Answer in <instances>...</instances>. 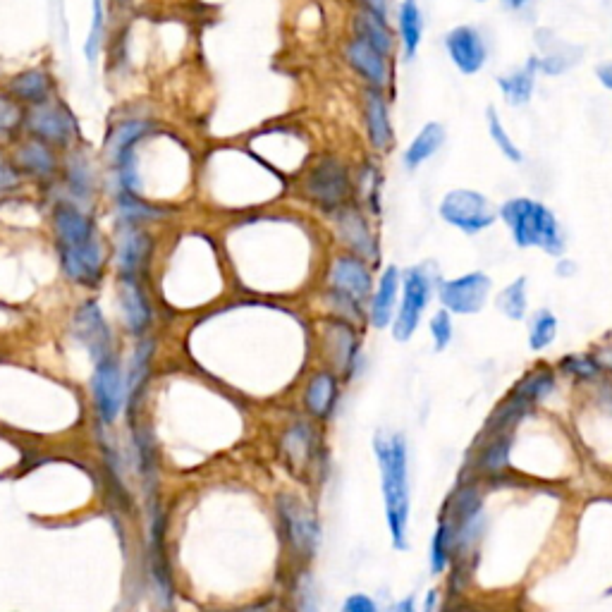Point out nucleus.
<instances>
[{
  "label": "nucleus",
  "instance_id": "25",
  "mask_svg": "<svg viewBox=\"0 0 612 612\" xmlns=\"http://www.w3.org/2000/svg\"><path fill=\"white\" fill-rule=\"evenodd\" d=\"M538 75H541V72H538V60L534 55V58L526 60V65L519 67V70L510 72V75L498 77L500 94H503V99L510 103L512 108H522L531 99H534Z\"/></svg>",
  "mask_w": 612,
  "mask_h": 612
},
{
  "label": "nucleus",
  "instance_id": "48",
  "mask_svg": "<svg viewBox=\"0 0 612 612\" xmlns=\"http://www.w3.org/2000/svg\"><path fill=\"white\" fill-rule=\"evenodd\" d=\"M596 77L598 82L603 84L605 89L612 91V63H601L596 67Z\"/></svg>",
  "mask_w": 612,
  "mask_h": 612
},
{
  "label": "nucleus",
  "instance_id": "12",
  "mask_svg": "<svg viewBox=\"0 0 612 612\" xmlns=\"http://www.w3.org/2000/svg\"><path fill=\"white\" fill-rule=\"evenodd\" d=\"M335 216V230H338L340 242L350 249V254H357L366 261L378 259V242L373 235L369 218L359 211L357 206H345L333 213Z\"/></svg>",
  "mask_w": 612,
  "mask_h": 612
},
{
  "label": "nucleus",
  "instance_id": "53",
  "mask_svg": "<svg viewBox=\"0 0 612 612\" xmlns=\"http://www.w3.org/2000/svg\"><path fill=\"white\" fill-rule=\"evenodd\" d=\"M476 3H486V0H476Z\"/></svg>",
  "mask_w": 612,
  "mask_h": 612
},
{
  "label": "nucleus",
  "instance_id": "28",
  "mask_svg": "<svg viewBox=\"0 0 612 612\" xmlns=\"http://www.w3.org/2000/svg\"><path fill=\"white\" fill-rule=\"evenodd\" d=\"M335 400H338V378L328 371H318L311 376L304 390V405L311 414L323 419L333 412Z\"/></svg>",
  "mask_w": 612,
  "mask_h": 612
},
{
  "label": "nucleus",
  "instance_id": "10",
  "mask_svg": "<svg viewBox=\"0 0 612 612\" xmlns=\"http://www.w3.org/2000/svg\"><path fill=\"white\" fill-rule=\"evenodd\" d=\"M22 122L36 139H41V142L46 144L51 142L65 146L72 139V134L77 132L75 118H72L70 110L60 106V103L46 101L39 103V106H32Z\"/></svg>",
  "mask_w": 612,
  "mask_h": 612
},
{
  "label": "nucleus",
  "instance_id": "38",
  "mask_svg": "<svg viewBox=\"0 0 612 612\" xmlns=\"http://www.w3.org/2000/svg\"><path fill=\"white\" fill-rule=\"evenodd\" d=\"M448 555H450V536H448V526L440 524L433 534L431 541V555H428V562H431V572L440 574L445 567H448Z\"/></svg>",
  "mask_w": 612,
  "mask_h": 612
},
{
  "label": "nucleus",
  "instance_id": "37",
  "mask_svg": "<svg viewBox=\"0 0 612 612\" xmlns=\"http://www.w3.org/2000/svg\"><path fill=\"white\" fill-rule=\"evenodd\" d=\"M428 330H431V340L433 345H436V350H448L452 345V338H455V323H452L450 311H436V314L431 316V323H428Z\"/></svg>",
  "mask_w": 612,
  "mask_h": 612
},
{
  "label": "nucleus",
  "instance_id": "47",
  "mask_svg": "<svg viewBox=\"0 0 612 612\" xmlns=\"http://www.w3.org/2000/svg\"><path fill=\"white\" fill-rule=\"evenodd\" d=\"M342 612H378L376 603L371 601L369 596H364V593H354L342 605Z\"/></svg>",
  "mask_w": 612,
  "mask_h": 612
},
{
  "label": "nucleus",
  "instance_id": "42",
  "mask_svg": "<svg viewBox=\"0 0 612 612\" xmlns=\"http://www.w3.org/2000/svg\"><path fill=\"white\" fill-rule=\"evenodd\" d=\"M359 187L366 189V206L373 213L381 211V173L376 168H366L364 175L359 177Z\"/></svg>",
  "mask_w": 612,
  "mask_h": 612
},
{
  "label": "nucleus",
  "instance_id": "18",
  "mask_svg": "<svg viewBox=\"0 0 612 612\" xmlns=\"http://www.w3.org/2000/svg\"><path fill=\"white\" fill-rule=\"evenodd\" d=\"M149 122L144 120H127L120 122V125L113 127V132H110L106 149H108V158L110 163L120 170L132 168V165H137V158H134V146L142 142V137L146 132H149Z\"/></svg>",
  "mask_w": 612,
  "mask_h": 612
},
{
  "label": "nucleus",
  "instance_id": "30",
  "mask_svg": "<svg viewBox=\"0 0 612 612\" xmlns=\"http://www.w3.org/2000/svg\"><path fill=\"white\" fill-rule=\"evenodd\" d=\"M495 306L500 309V314L510 318V321H524L526 311H529V280L524 275H519L517 280H512L510 285H505L503 290L495 297Z\"/></svg>",
  "mask_w": 612,
  "mask_h": 612
},
{
  "label": "nucleus",
  "instance_id": "8",
  "mask_svg": "<svg viewBox=\"0 0 612 612\" xmlns=\"http://www.w3.org/2000/svg\"><path fill=\"white\" fill-rule=\"evenodd\" d=\"M328 287L330 290L342 292V295L357 299L361 304H366V299H369L373 292L371 263L350 252L338 254L333 261H330Z\"/></svg>",
  "mask_w": 612,
  "mask_h": 612
},
{
  "label": "nucleus",
  "instance_id": "52",
  "mask_svg": "<svg viewBox=\"0 0 612 612\" xmlns=\"http://www.w3.org/2000/svg\"><path fill=\"white\" fill-rule=\"evenodd\" d=\"M433 605H436V593H431V596L426 598V610L424 612H433Z\"/></svg>",
  "mask_w": 612,
  "mask_h": 612
},
{
  "label": "nucleus",
  "instance_id": "33",
  "mask_svg": "<svg viewBox=\"0 0 612 612\" xmlns=\"http://www.w3.org/2000/svg\"><path fill=\"white\" fill-rule=\"evenodd\" d=\"M486 122H488V137H491V142L498 146V151L503 153V156L510 163H514V165L522 163L524 153L517 144H514V139L510 137V134H507L503 120H500V115H498V110L488 108L486 110Z\"/></svg>",
  "mask_w": 612,
  "mask_h": 612
},
{
  "label": "nucleus",
  "instance_id": "19",
  "mask_svg": "<svg viewBox=\"0 0 612 612\" xmlns=\"http://www.w3.org/2000/svg\"><path fill=\"white\" fill-rule=\"evenodd\" d=\"M53 228L55 235H58V247H75V244H84L99 237L94 223L75 204H67V201L55 206Z\"/></svg>",
  "mask_w": 612,
  "mask_h": 612
},
{
  "label": "nucleus",
  "instance_id": "44",
  "mask_svg": "<svg viewBox=\"0 0 612 612\" xmlns=\"http://www.w3.org/2000/svg\"><path fill=\"white\" fill-rule=\"evenodd\" d=\"M507 455H510V438H500L488 448L486 455V467L488 469H500L507 464Z\"/></svg>",
  "mask_w": 612,
  "mask_h": 612
},
{
  "label": "nucleus",
  "instance_id": "51",
  "mask_svg": "<svg viewBox=\"0 0 612 612\" xmlns=\"http://www.w3.org/2000/svg\"><path fill=\"white\" fill-rule=\"evenodd\" d=\"M529 3H531V0H503L505 8H510V10H522Z\"/></svg>",
  "mask_w": 612,
  "mask_h": 612
},
{
  "label": "nucleus",
  "instance_id": "36",
  "mask_svg": "<svg viewBox=\"0 0 612 612\" xmlns=\"http://www.w3.org/2000/svg\"><path fill=\"white\" fill-rule=\"evenodd\" d=\"M67 187H70L72 197L75 199H89L94 182H91L89 163L84 161L82 156L72 158L70 168H67Z\"/></svg>",
  "mask_w": 612,
  "mask_h": 612
},
{
  "label": "nucleus",
  "instance_id": "41",
  "mask_svg": "<svg viewBox=\"0 0 612 612\" xmlns=\"http://www.w3.org/2000/svg\"><path fill=\"white\" fill-rule=\"evenodd\" d=\"M101 36H103V0H94L91 29L87 36V46H84V53H87L89 63H94L96 60V53H99V46H101Z\"/></svg>",
  "mask_w": 612,
  "mask_h": 612
},
{
  "label": "nucleus",
  "instance_id": "40",
  "mask_svg": "<svg viewBox=\"0 0 612 612\" xmlns=\"http://www.w3.org/2000/svg\"><path fill=\"white\" fill-rule=\"evenodd\" d=\"M562 371H567L569 376H577L589 381V378L598 376L601 366H598L596 357H586V354H572V357L562 359Z\"/></svg>",
  "mask_w": 612,
  "mask_h": 612
},
{
  "label": "nucleus",
  "instance_id": "26",
  "mask_svg": "<svg viewBox=\"0 0 612 612\" xmlns=\"http://www.w3.org/2000/svg\"><path fill=\"white\" fill-rule=\"evenodd\" d=\"M443 144L445 127L440 125V122H426V125L416 132L412 142H409L405 153H402V165H405V170H409V173H414V170H419L426 161H431V158L443 149Z\"/></svg>",
  "mask_w": 612,
  "mask_h": 612
},
{
  "label": "nucleus",
  "instance_id": "50",
  "mask_svg": "<svg viewBox=\"0 0 612 612\" xmlns=\"http://www.w3.org/2000/svg\"><path fill=\"white\" fill-rule=\"evenodd\" d=\"M395 612H416L414 608V598H405V601H400L395 605Z\"/></svg>",
  "mask_w": 612,
  "mask_h": 612
},
{
  "label": "nucleus",
  "instance_id": "4",
  "mask_svg": "<svg viewBox=\"0 0 612 612\" xmlns=\"http://www.w3.org/2000/svg\"><path fill=\"white\" fill-rule=\"evenodd\" d=\"M438 278L433 275L431 266L421 263L402 271V287H400V302L393 318V338L397 342H407L416 335L421 326V318L426 314V306L431 304L436 295Z\"/></svg>",
  "mask_w": 612,
  "mask_h": 612
},
{
  "label": "nucleus",
  "instance_id": "13",
  "mask_svg": "<svg viewBox=\"0 0 612 612\" xmlns=\"http://www.w3.org/2000/svg\"><path fill=\"white\" fill-rule=\"evenodd\" d=\"M60 252V263H63V271L72 283L94 287L101 283L103 275V247L99 237L94 240L75 244V247H58Z\"/></svg>",
  "mask_w": 612,
  "mask_h": 612
},
{
  "label": "nucleus",
  "instance_id": "1",
  "mask_svg": "<svg viewBox=\"0 0 612 612\" xmlns=\"http://www.w3.org/2000/svg\"><path fill=\"white\" fill-rule=\"evenodd\" d=\"M378 467H381V486L385 500V519H388L390 538L395 548H407L409 524V462L407 443L402 436H378L373 440Z\"/></svg>",
  "mask_w": 612,
  "mask_h": 612
},
{
  "label": "nucleus",
  "instance_id": "15",
  "mask_svg": "<svg viewBox=\"0 0 612 612\" xmlns=\"http://www.w3.org/2000/svg\"><path fill=\"white\" fill-rule=\"evenodd\" d=\"M75 338L87 347L94 361H101L113 354L110 328L101 314V306L96 302L79 306V311L75 314Z\"/></svg>",
  "mask_w": 612,
  "mask_h": 612
},
{
  "label": "nucleus",
  "instance_id": "5",
  "mask_svg": "<svg viewBox=\"0 0 612 612\" xmlns=\"http://www.w3.org/2000/svg\"><path fill=\"white\" fill-rule=\"evenodd\" d=\"M438 216L445 225L462 232V235H479L493 228L498 220V208L491 204L486 194L476 189H452L438 204Z\"/></svg>",
  "mask_w": 612,
  "mask_h": 612
},
{
  "label": "nucleus",
  "instance_id": "34",
  "mask_svg": "<svg viewBox=\"0 0 612 612\" xmlns=\"http://www.w3.org/2000/svg\"><path fill=\"white\" fill-rule=\"evenodd\" d=\"M118 208H120L122 223H130V225H137V223H142V220H153V218L163 216L161 208L149 206L146 201L139 199L137 192H125V189H120V194H118Z\"/></svg>",
  "mask_w": 612,
  "mask_h": 612
},
{
  "label": "nucleus",
  "instance_id": "17",
  "mask_svg": "<svg viewBox=\"0 0 612 612\" xmlns=\"http://www.w3.org/2000/svg\"><path fill=\"white\" fill-rule=\"evenodd\" d=\"M149 252H151V242L149 237H146V232L139 230L137 225L122 223L120 242H118L120 280H137L142 268L146 266Z\"/></svg>",
  "mask_w": 612,
  "mask_h": 612
},
{
  "label": "nucleus",
  "instance_id": "6",
  "mask_svg": "<svg viewBox=\"0 0 612 612\" xmlns=\"http://www.w3.org/2000/svg\"><path fill=\"white\" fill-rule=\"evenodd\" d=\"M493 283L488 273L471 271L459 275V278L438 280L436 297L445 311L452 316H474L486 306L491 297Z\"/></svg>",
  "mask_w": 612,
  "mask_h": 612
},
{
  "label": "nucleus",
  "instance_id": "31",
  "mask_svg": "<svg viewBox=\"0 0 612 612\" xmlns=\"http://www.w3.org/2000/svg\"><path fill=\"white\" fill-rule=\"evenodd\" d=\"M555 340H558V316L550 309H538L529 318V347L534 352H543Z\"/></svg>",
  "mask_w": 612,
  "mask_h": 612
},
{
  "label": "nucleus",
  "instance_id": "24",
  "mask_svg": "<svg viewBox=\"0 0 612 612\" xmlns=\"http://www.w3.org/2000/svg\"><path fill=\"white\" fill-rule=\"evenodd\" d=\"M397 39L405 60H414L424 39V12L419 0H400L397 5Z\"/></svg>",
  "mask_w": 612,
  "mask_h": 612
},
{
  "label": "nucleus",
  "instance_id": "23",
  "mask_svg": "<svg viewBox=\"0 0 612 612\" xmlns=\"http://www.w3.org/2000/svg\"><path fill=\"white\" fill-rule=\"evenodd\" d=\"M120 306L122 318H125V326L130 333L142 335L151 326L153 311L139 280H120Z\"/></svg>",
  "mask_w": 612,
  "mask_h": 612
},
{
  "label": "nucleus",
  "instance_id": "32",
  "mask_svg": "<svg viewBox=\"0 0 612 612\" xmlns=\"http://www.w3.org/2000/svg\"><path fill=\"white\" fill-rule=\"evenodd\" d=\"M555 388V378L553 373H550L548 369H538V371H531L529 376L522 378V383L514 388V397L517 400L526 402V405H534V402L543 400V397L553 393Z\"/></svg>",
  "mask_w": 612,
  "mask_h": 612
},
{
  "label": "nucleus",
  "instance_id": "21",
  "mask_svg": "<svg viewBox=\"0 0 612 612\" xmlns=\"http://www.w3.org/2000/svg\"><path fill=\"white\" fill-rule=\"evenodd\" d=\"M280 512H283L287 531H290L292 543L304 553H311L318 543V522L316 517L302 503L292 498H283L280 503Z\"/></svg>",
  "mask_w": 612,
  "mask_h": 612
},
{
  "label": "nucleus",
  "instance_id": "2",
  "mask_svg": "<svg viewBox=\"0 0 612 612\" xmlns=\"http://www.w3.org/2000/svg\"><path fill=\"white\" fill-rule=\"evenodd\" d=\"M498 220H503L519 249H541L550 256H558V259L565 254V230H562L558 216L541 201L531 197L507 199L498 208Z\"/></svg>",
  "mask_w": 612,
  "mask_h": 612
},
{
  "label": "nucleus",
  "instance_id": "46",
  "mask_svg": "<svg viewBox=\"0 0 612 612\" xmlns=\"http://www.w3.org/2000/svg\"><path fill=\"white\" fill-rule=\"evenodd\" d=\"M359 10L371 12V15L381 17V20L388 22L390 10H393V0H357Z\"/></svg>",
  "mask_w": 612,
  "mask_h": 612
},
{
  "label": "nucleus",
  "instance_id": "7",
  "mask_svg": "<svg viewBox=\"0 0 612 612\" xmlns=\"http://www.w3.org/2000/svg\"><path fill=\"white\" fill-rule=\"evenodd\" d=\"M91 390H94L96 412H99L103 424H113V421L120 416L122 405H125V397H127L125 376H122L118 359H115L113 354L106 359L96 361Z\"/></svg>",
  "mask_w": 612,
  "mask_h": 612
},
{
  "label": "nucleus",
  "instance_id": "39",
  "mask_svg": "<svg viewBox=\"0 0 612 612\" xmlns=\"http://www.w3.org/2000/svg\"><path fill=\"white\" fill-rule=\"evenodd\" d=\"M22 120L24 115L17 101L0 94V137H8V134L15 132L22 125Z\"/></svg>",
  "mask_w": 612,
  "mask_h": 612
},
{
  "label": "nucleus",
  "instance_id": "3",
  "mask_svg": "<svg viewBox=\"0 0 612 612\" xmlns=\"http://www.w3.org/2000/svg\"><path fill=\"white\" fill-rule=\"evenodd\" d=\"M302 189L306 201H311L321 211L335 213L352 204L357 185H354L347 163L333 156V153H326V156H318L306 168V175L302 177Z\"/></svg>",
  "mask_w": 612,
  "mask_h": 612
},
{
  "label": "nucleus",
  "instance_id": "20",
  "mask_svg": "<svg viewBox=\"0 0 612 612\" xmlns=\"http://www.w3.org/2000/svg\"><path fill=\"white\" fill-rule=\"evenodd\" d=\"M326 345L330 354H333L335 364L352 376L354 369H357L361 352H359L357 330L350 326V321H345V318H335V321H330L326 328Z\"/></svg>",
  "mask_w": 612,
  "mask_h": 612
},
{
  "label": "nucleus",
  "instance_id": "14",
  "mask_svg": "<svg viewBox=\"0 0 612 612\" xmlns=\"http://www.w3.org/2000/svg\"><path fill=\"white\" fill-rule=\"evenodd\" d=\"M361 106H364V130L371 149L378 153L393 149L395 130L393 120H390L388 99H385L383 91L366 87L364 94H361Z\"/></svg>",
  "mask_w": 612,
  "mask_h": 612
},
{
  "label": "nucleus",
  "instance_id": "43",
  "mask_svg": "<svg viewBox=\"0 0 612 612\" xmlns=\"http://www.w3.org/2000/svg\"><path fill=\"white\" fill-rule=\"evenodd\" d=\"M309 445H311V436H309V428H306V426H295L285 436V448L290 450L292 457H297V459H302L306 455Z\"/></svg>",
  "mask_w": 612,
  "mask_h": 612
},
{
  "label": "nucleus",
  "instance_id": "35",
  "mask_svg": "<svg viewBox=\"0 0 612 612\" xmlns=\"http://www.w3.org/2000/svg\"><path fill=\"white\" fill-rule=\"evenodd\" d=\"M151 357H153V342L144 340L142 345L137 347V352H134L130 373H127V381H125V390H127V395H130V400H134V397L139 395V390L144 388V381H146V376H149V369H151Z\"/></svg>",
  "mask_w": 612,
  "mask_h": 612
},
{
  "label": "nucleus",
  "instance_id": "29",
  "mask_svg": "<svg viewBox=\"0 0 612 612\" xmlns=\"http://www.w3.org/2000/svg\"><path fill=\"white\" fill-rule=\"evenodd\" d=\"M15 161L17 168H22L24 173L34 177H48L55 173V156L51 146L41 142V139H29V142H24L15 153Z\"/></svg>",
  "mask_w": 612,
  "mask_h": 612
},
{
  "label": "nucleus",
  "instance_id": "16",
  "mask_svg": "<svg viewBox=\"0 0 612 612\" xmlns=\"http://www.w3.org/2000/svg\"><path fill=\"white\" fill-rule=\"evenodd\" d=\"M400 287H402V271L397 266H388L378 278L376 290L369 297V309L366 318L376 330L393 326V318L400 302Z\"/></svg>",
  "mask_w": 612,
  "mask_h": 612
},
{
  "label": "nucleus",
  "instance_id": "11",
  "mask_svg": "<svg viewBox=\"0 0 612 612\" xmlns=\"http://www.w3.org/2000/svg\"><path fill=\"white\" fill-rule=\"evenodd\" d=\"M342 55H345V63L364 79L366 87L381 91L390 87V79H393V63L390 60L393 58H385L376 48L354 39V36L342 46Z\"/></svg>",
  "mask_w": 612,
  "mask_h": 612
},
{
  "label": "nucleus",
  "instance_id": "49",
  "mask_svg": "<svg viewBox=\"0 0 612 612\" xmlns=\"http://www.w3.org/2000/svg\"><path fill=\"white\" fill-rule=\"evenodd\" d=\"M555 271H558L560 278H569V275H574L577 271V266H574L569 259H558V266H555Z\"/></svg>",
  "mask_w": 612,
  "mask_h": 612
},
{
  "label": "nucleus",
  "instance_id": "9",
  "mask_svg": "<svg viewBox=\"0 0 612 612\" xmlns=\"http://www.w3.org/2000/svg\"><path fill=\"white\" fill-rule=\"evenodd\" d=\"M445 53L462 75H479L488 63V46L483 34L471 24H459L443 39Z\"/></svg>",
  "mask_w": 612,
  "mask_h": 612
},
{
  "label": "nucleus",
  "instance_id": "22",
  "mask_svg": "<svg viewBox=\"0 0 612 612\" xmlns=\"http://www.w3.org/2000/svg\"><path fill=\"white\" fill-rule=\"evenodd\" d=\"M352 32H354V39L373 46L378 53H383L385 58H393L397 51V39H395L393 29H390V24L381 20V17L371 15V12H366V10L354 12Z\"/></svg>",
  "mask_w": 612,
  "mask_h": 612
},
{
  "label": "nucleus",
  "instance_id": "45",
  "mask_svg": "<svg viewBox=\"0 0 612 612\" xmlns=\"http://www.w3.org/2000/svg\"><path fill=\"white\" fill-rule=\"evenodd\" d=\"M17 185H20V173H17V168L8 158L0 156V194L12 192Z\"/></svg>",
  "mask_w": 612,
  "mask_h": 612
},
{
  "label": "nucleus",
  "instance_id": "27",
  "mask_svg": "<svg viewBox=\"0 0 612 612\" xmlns=\"http://www.w3.org/2000/svg\"><path fill=\"white\" fill-rule=\"evenodd\" d=\"M8 89L15 101L39 106V103H46L48 96H51L53 79L41 67H32V70H24L20 75L12 77Z\"/></svg>",
  "mask_w": 612,
  "mask_h": 612
}]
</instances>
